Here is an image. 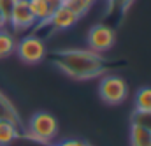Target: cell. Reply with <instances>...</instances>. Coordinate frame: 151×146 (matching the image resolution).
I'll return each instance as SVG.
<instances>
[{
	"mask_svg": "<svg viewBox=\"0 0 151 146\" xmlns=\"http://www.w3.org/2000/svg\"><path fill=\"white\" fill-rule=\"evenodd\" d=\"M130 121L134 125H139L142 129L151 130V111H135L134 109L132 116H130Z\"/></svg>",
	"mask_w": 151,
	"mask_h": 146,
	"instance_id": "obj_14",
	"label": "cell"
},
{
	"mask_svg": "<svg viewBox=\"0 0 151 146\" xmlns=\"http://www.w3.org/2000/svg\"><path fill=\"white\" fill-rule=\"evenodd\" d=\"M5 25H7V21H5L4 14H2V11H0V28H5Z\"/></svg>",
	"mask_w": 151,
	"mask_h": 146,
	"instance_id": "obj_18",
	"label": "cell"
},
{
	"mask_svg": "<svg viewBox=\"0 0 151 146\" xmlns=\"http://www.w3.org/2000/svg\"><path fill=\"white\" fill-rule=\"evenodd\" d=\"M95 2H97V0H70V2H67V4L70 5L72 11H76V14L81 18L83 14H86V12L90 11V7L95 5Z\"/></svg>",
	"mask_w": 151,
	"mask_h": 146,
	"instance_id": "obj_15",
	"label": "cell"
},
{
	"mask_svg": "<svg viewBox=\"0 0 151 146\" xmlns=\"http://www.w3.org/2000/svg\"><path fill=\"white\" fill-rule=\"evenodd\" d=\"M77 20H79V16L76 14V11L70 9V5L69 4H62L51 14V18L47 20V23L55 30H69V28H72L76 23H77Z\"/></svg>",
	"mask_w": 151,
	"mask_h": 146,
	"instance_id": "obj_7",
	"label": "cell"
},
{
	"mask_svg": "<svg viewBox=\"0 0 151 146\" xmlns=\"http://www.w3.org/2000/svg\"><path fill=\"white\" fill-rule=\"evenodd\" d=\"M19 137L18 125L9 120H0V146L12 145Z\"/></svg>",
	"mask_w": 151,
	"mask_h": 146,
	"instance_id": "obj_9",
	"label": "cell"
},
{
	"mask_svg": "<svg viewBox=\"0 0 151 146\" xmlns=\"http://www.w3.org/2000/svg\"><path fill=\"white\" fill-rule=\"evenodd\" d=\"M0 120H9L16 125L21 123V116L18 114L16 108L12 106V102L5 97V93L0 90Z\"/></svg>",
	"mask_w": 151,
	"mask_h": 146,
	"instance_id": "obj_10",
	"label": "cell"
},
{
	"mask_svg": "<svg viewBox=\"0 0 151 146\" xmlns=\"http://www.w3.org/2000/svg\"><path fill=\"white\" fill-rule=\"evenodd\" d=\"M16 49V37L7 28H0V58H7Z\"/></svg>",
	"mask_w": 151,
	"mask_h": 146,
	"instance_id": "obj_12",
	"label": "cell"
},
{
	"mask_svg": "<svg viewBox=\"0 0 151 146\" xmlns=\"http://www.w3.org/2000/svg\"><path fill=\"white\" fill-rule=\"evenodd\" d=\"M99 95L100 100L107 106H118L128 97V85L121 76L104 74L100 76L99 83Z\"/></svg>",
	"mask_w": 151,
	"mask_h": 146,
	"instance_id": "obj_3",
	"label": "cell"
},
{
	"mask_svg": "<svg viewBox=\"0 0 151 146\" xmlns=\"http://www.w3.org/2000/svg\"><path fill=\"white\" fill-rule=\"evenodd\" d=\"M60 2H62V4H67V2H70V0H60Z\"/></svg>",
	"mask_w": 151,
	"mask_h": 146,
	"instance_id": "obj_20",
	"label": "cell"
},
{
	"mask_svg": "<svg viewBox=\"0 0 151 146\" xmlns=\"http://www.w3.org/2000/svg\"><path fill=\"white\" fill-rule=\"evenodd\" d=\"M14 53L18 55V58L27 64V65H37L46 58V44L44 40L35 34H28V35L21 37L19 40H16V49Z\"/></svg>",
	"mask_w": 151,
	"mask_h": 146,
	"instance_id": "obj_4",
	"label": "cell"
},
{
	"mask_svg": "<svg viewBox=\"0 0 151 146\" xmlns=\"http://www.w3.org/2000/svg\"><path fill=\"white\" fill-rule=\"evenodd\" d=\"M35 23L37 21L28 7V0H16L7 25H11L14 32H25V30H30Z\"/></svg>",
	"mask_w": 151,
	"mask_h": 146,
	"instance_id": "obj_6",
	"label": "cell"
},
{
	"mask_svg": "<svg viewBox=\"0 0 151 146\" xmlns=\"http://www.w3.org/2000/svg\"><path fill=\"white\" fill-rule=\"evenodd\" d=\"M62 5L60 0H28V7L37 23H47L51 14Z\"/></svg>",
	"mask_w": 151,
	"mask_h": 146,
	"instance_id": "obj_8",
	"label": "cell"
},
{
	"mask_svg": "<svg viewBox=\"0 0 151 146\" xmlns=\"http://www.w3.org/2000/svg\"><path fill=\"white\" fill-rule=\"evenodd\" d=\"M88 143L81 141V139H63L58 146H86Z\"/></svg>",
	"mask_w": 151,
	"mask_h": 146,
	"instance_id": "obj_17",
	"label": "cell"
},
{
	"mask_svg": "<svg viewBox=\"0 0 151 146\" xmlns=\"http://www.w3.org/2000/svg\"><path fill=\"white\" fill-rule=\"evenodd\" d=\"M86 42H88V49L95 51V53H107L116 42V32H114L111 27L104 25V23H99V25H93L86 35Z\"/></svg>",
	"mask_w": 151,
	"mask_h": 146,
	"instance_id": "obj_5",
	"label": "cell"
},
{
	"mask_svg": "<svg viewBox=\"0 0 151 146\" xmlns=\"http://www.w3.org/2000/svg\"><path fill=\"white\" fill-rule=\"evenodd\" d=\"M86 146H91V145H86Z\"/></svg>",
	"mask_w": 151,
	"mask_h": 146,
	"instance_id": "obj_21",
	"label": "cell"
},
{
	"mask_svg": "<svg viewBox=\"0 0 151 146\" xmlns=\"http://www.w3.org/2000/svg\"><path fill=\"white\" fill-rule=\"evenodd\" d=\"M28 134L39 143H53V139L58 136V120L47 111H39L32 114L28 121Z\"/></svg>",
	"mask_w": 151,
	"mask_h": 146,
	"instance_id": "obj_2",
	"label": "cell"
},
{
	"mask_svg": "<svg viewBox=\"0 0 151 146\" xmlns=\"http://www.w3.org/2000/svg\"><path fill=\"white\" fill-rule=\"evenodd\" d=\"M51 62L65 76L79 81L100 77L107 71L102 55L91 49H62L53 55Z\"/></svg>",
	"mask_w": 151,
	"mask_h": 146,
	"instance_id": "obj_1",
	"label": "cell"
},
{
	"mask_svg": "<svg viewBox=\"0 0 151 146\" xmlns=\"http://www.w3.org/2000/svg\"><path fill=\"white\" fill-rule=\"evenodd\" d=\"M14 4H16V0H0V11L5 18V21H9V16H11V11H12Z\"/></svg>",
	"mask_w": 151,
	"mask_h": 146,
	"instance_id": "obj_16",
	"label": "cell"
},
{
	"mask_svg": "<svg viewBox=\"0 0 151 146\" xmlns=\"http://www.w3.org/2000/svg\"><path fill=\"white\" fill-rule=\"evenodd\" d=\"M135 111H151V86H142L135 92L134 97Z\"/></svg>",
	"mask_w": 151,
	"mask_h": 146,
	"instance_id": "obj_13",
	"label": "cell"
},
{
	"mask_svg": "<svg viewBox=\"0 0 151 146\" xmlns=\"http://www.w3.org/2000/svg\"><path fill=\"white\" fill-rule=\"evenodd\" d=\"M130 145L132 146H151V130L139 125H130Z\"/></svg>",
	"mask_w": 151,
	"mask_h": 146,
	"instance_id": "obj_11",
	"label": "cell"
},
{
	"mask_svg": "<svg viewBox=\"0 0 151 146\" xmlns=\"http://www.w3.org/2000/svg\"><path fill=\"white\" fill-rule=\"evenodd\" d=\"M46 146H58V145H56V143H47Z\"/></svg>",
	"mask_w": 151,
	"mask_h": 146,
	"instance_id": "obj_19",
	"label": "cell"
}]
</instances>
